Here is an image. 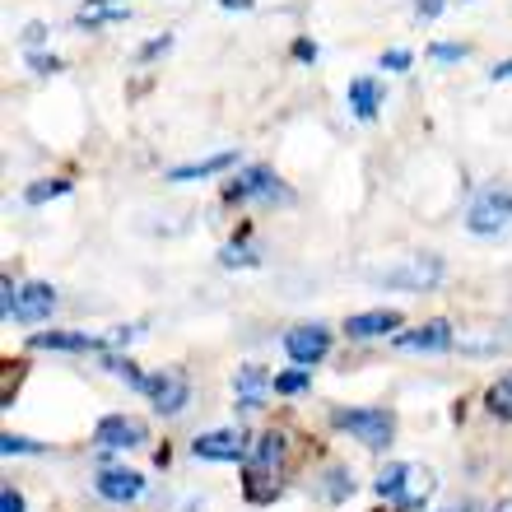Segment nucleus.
<instances>
[{
	"label": "nucleus",
	"mask_w": 512,
	"mask_h": 512,
	"mask_svg": "<svg viewBox=\"0 0 512 512\" xmlns=\"http://www.w3.org/2000/svg\"><path fill=\"white\" fill-rule=\"evenodd\" d=\"M461 354L475 359H494V354H512V326H485V331H461L457 336Z\"/></svg>",
	"instance_id": "nucleus-12"
},
{
	"label": "nucleus",
	"mask_w": 512,
	"mask_h": 512,
	"mask_svg": "<svg viewBox=\"0 0 512 512\" xmlns=\"http://www.w3.org/2000/svg\"><path fill=\"white\" fill-rule=\"evenodd\" d=\"M145 396L154 401V410H159V415H182V410H187V401H191V378L182 373V368H159V373L149 378Z\"/></svg>",
	"instance_id": "nucleus-4"
},
{
	"label": "nucleus",
	"mask_w": 512,
	"mask_h": 512,
	"mask_svg": "<svg viewBox=\"0 0 512 512\" xmlns=\"http://www.w3.org/2000/svg\"><path fill=\"white\" fill-rule=\"evenodd\" d=\"M410 61H415V56L405 52V47H391V52H382V70H410Z\"/></svg>",
	"instance_id": "nucleus-30"
},
{
	"label": "nucleus",
	"mask_w": 512,
	"mask_h": 512,
	"mask_svg": "<svg viewBox=\"0 0 512 512\" xmlns=\"http://www.w3.org/2000/svg\"><path fill=\"white\" fill-rule=\"evenodd\" d=\"M0 512H24V494H19L14 485L0 489Z\"/></svg>",
	"instance_id": "nucleus-31"
},
{
	"label": "nucleus",
	"mask_w": 512,
	"mask_h": 512,
	"mask_svg": "<svg viewBox=\"0 0 512 512\" xmlns=\"http://www.w3.org/2000/svg\"><path fill=\"white\" fill-rule=\"evenodd\" d=\"M308 378H312V368H294V373H280V378H275V391H280V396H294V391L308 387Z\"/></svg>",
	"instance_id": "nucleus-27"
},
{
	"label": "nucleus",
	"mask_w": 512,
	"mask_h": 512,
	"mask_svg": "<svg viewBox=\"0 0 512 512\" xmlns=\"http://www.w3.org/2000/svg\"><path fill=\"white\" fill-rule=\"evenodd\" d=\"M405 480H410V466H387V471L378 475V499H387V503H396L401 508V499H405Z\"/></svg>",
	"instance_id": "nucleus-21"
},
{
	"label": "nucleus",
	"mask_w": 512,
	"mask_h": 512,
	"mask_svg": "<svg viewBox=\"0 0 512 512\" xmlns=\"http://www.w3.org/2000/svg\"><path fill=\"white\" fill-rule=\"evenodd\" d=\"M219 261H224V266H256V256L252 252H247V247H238V243H229V247H224V252H219Z\"/></svg>",
	"instance_id": "nucleus-29"
},
{
	"label": "nucleus",
	"mask_w": 512,
	"mask_h": 512,
	"mask_svg": "<svg viewBox=\"0 0 512 512\" xmlns=\"http://www.w3.org/2000/svg\"><path fill=\"white\" fill-rule=\"evenodd\" d=\"M233 163H238V154H233V149H224V154H215V159L182 163V168H173V173H168V182H201V177H215V173H224V168H233Z\"/></svg>",
	"instance_id": "nucleus-18"
},
{
	"label": "nucleus",
	"mask_w": 512,
	"mask_h": 512,
	"mask_svg": "<svg viewBox=\"0 0 512 512\" xmlns=\"http://www.w3.org/2000/svg\"><path fill=\"white\" fill-rule=\"evenodd\" d=\"M131 19V10H122V5H108V0H89L80 14H75V28H98V24H126Z\"/></svg>",
	"instance_id": "nucleus-19"
},
{
	"label": "nucleus",
	"mask_w": 512,
	"mask_h": 512,
	"mask_svg": "<svg viewBox=\"0 0 512 512\" xmlns=\"http://www.w3.org/2000/svg\"><path fill=\"white\" fill-rule=\"evenodd\" d=\"M494 512H512V499H503V503H494Z\"/></svg>",
	"instance_id": "nucleus-40"
},
{
	"label": "nucleus",
	"mask_w": 512,
	"mask_h": 512,
	"mask_svg": "<svg viewBox=\"0 0 512 512\" xmlns=\"http://www.w3.org/2000/svg\"><path fill=\"white\" fill-rule=\"evenodd\" d=\"M326 350H331V331H326V326H294V331L284 336V354H289L298 368L322 364Z\"/></svg>",
	"instance_id": "nucleus-8"
},
{
	"label": "nucleus",
	"mask_w": 512,
	"mask_h": 512,
	"mask_svg": "<svg viewBox=\"0 0 512 512\" xmlns=\"http://www.w3.org/2000/svg\"><path fill=\"white\" fill-rule=\"evenodd\" d=\"M443 512H475V503H471V499H461V503H447Z\"/></svg>",
	"instance_id": "nucleus-38"
},
{
	"label": "nucleus",
	"mask_w": 512,
	"mask_h": 512,
	"mask_svg": "<svg viewBox=\"0 0 512 512\" xmlns=\"http://www.w3.org/2000/svg\"><path fill=\"white\" fill-rule=\"evenodd\" d=\"M149 438L145 419L135 415H103L94 429V443L103 447V452H131V447H140Z\"/></svg>",
	"instance_id": "nucleus-5"
},
{
	"label": "nucleus",
	"mask_w": 512,
	"mask_h": 512,
	"mask_svg": "<svg viewBox=\"0 0 512 512\" xmlns=\"http://www.w3.org/2000/svg\"><path fill=\"white\" fill-rule=\"evenodd\" d=\"M387 331H401V312L396 308H373V312H354L345 322V336L350 340H378Z\"/></svg>",
	"instance_id": "nucleus-13"
},
{
	"label": "nucleus",
	"mask_w": 512,
	"mask_h": 512,
	"mask_svg": "<svg viewBox=\"0 0 512 512\" xmlns=\"http://www.w3.org/2000/svg\"><path fill=\"white\" fill-rule=\"evenodd\" d=\"M471 47L466 42H433V61H466Z\"/></svg>",
	"instance_id": "nucleus-28"
},
{
	"label": "nucleus",
	"mask_w": 512,
	"mask_h": 512,
	"mask_svg": "<svg viewBox=\"0 0 512 512\" xmlns=\"http://www.w3.org/2000/svg\"><path fill=\"white\" fill-rule=\"evenodd\" d=\"M168 47H173V38H168V33H163V38H154V42H149V47H145V52H140V56H145V61H149V56L168 52Z\"/></svg>",
	"instance_id": "nucleus-34"
},
{
	"label": "nucleus",
	"mask_w": 512,
	"mask_h": 512,
	"mask_svg": "<svg viewBox=\"0 0 512 512\" xmlns=\"http://www.w3.org/2000/svg\"><path fill=\"white\" fill-rule=\"evenodd\" d=\"M42 38H47V24H28L24 28V42H28V47H33V42H42Z\"/></svg>",
	"instance_id": "nucleus-36"
},
{
	"label": "nucleus",
	"mask_w": 512,
	"mask_h": 512,
	"mask_svg": "<svg viewBox=\"0 0 512 512\" xmlns=\"http://www.w3.org/2000/svg\"><path fill=\"white\" fill-rule=\"evenodd\" d=\"M345 103H350V112L359 117V122H373V117H378V108H382V84L373 80V75H359V80H350Z\"/></svg>",
	"instance_id": "nucleus-16"
},
{
	"label": "nucleus",
	"mask_w": 512,
	"mask_h": 512,
	"mask_svg": "<svg viewBox=\"0 0 512 512\" xmlns=\"http://www.w3.org/2000/svg\"><path fill=\"white\" fill-rule=\"evenodd\" d=\"M94 489L108 503H135L140 494H145V475H135V471H103L94 480Z\"/></svg>",
	"instance_id": "nucleus-15"
},
{
	"label": "nucleus",
	"mask_w": 512,
	"mask_h": 512,
	"mask_svg": "<svg viewBox=\"0 0 512 512\" xmlns=\"http://www.w3.org/2000/svg\"><path fill=\"white\" fill-rule=\"evenodd\" d=\"M56 308V289L52 284H42V280H28L14 289V308L10 317L14 322H42V317H52Z\"/></svg>",
	"instance_id": "nucleus-10"
},
{
	"label": "nucleus",
	"mask_w": 512,
	"mask_h": 512,
	"mask_svg": "<svg viewBox=\"0 0 512 512\" xmlns=\"http://www.w3.org/2000/svg\"><path fill=\"white\" fill-rule=\"evenodd\" d=\"M429 494H433V471H424V466H410V480H405L401 512H419L424 503H429Z\"/></svg>",
	"instance_id": "nucleus-20"
},
{
	"label": "nucleus",
	"mask_w": 512,
	"mask_h": 512,
	"mask_svg": "<svg viewBox=\"0 0 512 512\" xmlns=\"http://www.w3.org/2000/svg\"><path fill=\"white\" fill-rule=\"evenodd\" d=\"M191 452L201 461H247L252 457V443H247L243 429H215V433H201Z\"/></svg>",
	"instance_id": "nucleus-7"
},
{
	"label": "nucleus",
	"mask_w": 512,
	"mask_h": 512,
	"mask_svg": "<svg viewBox=\"0 0 512 512\" xmlns=\"http://www.w3.org/2000/svg\"><path fill=\"white\" fill-rule=\"evenodd\" d=\"M70 182L66 177H47V182H33V187L24 191V201L28 205H42V201H56V196H66Z\"/></svg>",
	"instance_id": "nucleus-25"
},
{
	"label": "nucleus",
	"mask_w": 512,
	"mask_h": 512,
	"mask_svg": "<svg viewBox=\"0 0 512 512\" xmlns=\"http://www.w3.org/2000/svg\"><path fill=\"white\" fill-rule=\"evenodd\" d=\"M103 368H108L112 378H122L126 387H135V391H145V387H149V378L131 364V359H117V354H108V359H103Z\"/></svg>",
	"instance_id": "nucleus-23"
},
{
	"label": "nucleus",
	"mask_w": 512,
	"mask_h": 512,
	"mask_svg": "<svg viewBox=\"0 0 512 512\" xmlns=\"http://www.w3.org/2000/svg\"><path fill=\"white\" fill-rule=\"evenodd\" d=\"M331 424L354 433L368 452H382V447H391V438H396V415H391L387 405H359V410L336 405V410H331Z\"/></svg>",
	"instance_id": "nucleus-1"
},
{
	"label": "nucleus",
	"mask_w": 512,
	"mask_h": 512,
	"mask_svg": "<svg viewBox=\"0 0 512 512\" xmlns=\"http://www.w3.org/2000/svg\"><path fill=\"white\" fill-rule=\"evenodd\" d=\"M247 466L280 475V466H284V433L280 429H266V433H261V438L252 443V457H247Z\"/></svg>",
	"instance_id": "nucleus-17"
},
{
	"label": "nucleus",
	"mask_w": 512,
	"mask_h": 512,
	"mask_svg": "<svg viewBox=\"0 0 512 512\" xmlns=\"http://www.w3.org/2000/svg\"><path fill=\"white\" fill-rule=\"evenodd\" d=\"M33 350H66V354H103L112 350V336H89V331H38L28 336Z\"/></svg>",
	"instance_id": "nucleus-9"
},
{
	"label": "nucleus",
	"mask_w": 512,
	"mask_h": 512,
	"mask_svg": "<svg viewBox=\"0 0 512 512\" xmlns=\"http://www.w3.org/2000/svg\"><path fill=\"white\" fill-rule=\"evenodd\" d=\"M489 80H494V84H499V80H512V61H499V66L489 70Z\"/></svg>",
	"instance_id": "nucleus-37"
},
{
	"label": "nucleus",
	"mask_w": 512,
	"mask_h": 512,
	"mask_svg": "<svg viewBox=\"0 0 512 512\" xmlns=\"http://www.w3.org/2000/svg\"><path fill=\"white\" fill-rule=\"evenodd\" d=\"M224 10H252V0H219Z\"/></svg>",
	"instance_id": "nucleus-39"
},
{
	"label": "nucleus",
	"mask_w": 512,
	"mask_h": 512,
	"mask_svg": "<svg viewBox=\"0 0 512 512\" xmlns=\"http://www.w3.org/2000/svg\"><path fill=\"white\" fill-rule=\"evenodd\" d=\"M0 452H5V457H33V452H42V443L19 438V433H5V438H0Z\"/></svg>",
	"instance_id": "nucleus-26"
},
{
	"label": "nucleus",
	"mask_w": 512,
	"mask_h": 512,
	"mask_svg": "<svg viewBox=\"0 0 512 512\" xmlns=\"http://www.w3.org/2000/svg\"><path fill=\"white\" fill-rule=\"evenodd\" d=\"M224 196H229V201H256V196H261V201H275L284 191L270 168H243L233 182H224Z\"/></svg>",
	"instance_id": "nucleus-11"
},
{
	"label": "nucleus",
	"mask_w": 512,
	"mask_h": 512,
	"mask_svg": "<svg viewBox=\"0 0 512 512\" xmlns=\"http://www.w3.org/2000/svg\"><path fill=\"white\" fill-rule=\"evenodd\" d=\"M322 480H326V485H322V499L326 503H340V499H350V494H354V475L345 471V466H331Z\"/></svg>",
	"instance_id": "nucleus-22"
},
{
	"label": "nucleus",
	"mask_w": 512,
	"mask_h": 512,
	"mask_svg": "<svg viewBox=\"0 0 512 512\" xmlns=\"http://www.w3.org/2000/svg\"><path fill=\"white\" fill-rule=\"evenodd\" d=\"M508 219H512V187L499 182V187H485L475 196L471 215H466V229L480 233V238H494L499 229H508Z\"/></svg>",
	"instance_id": "nucleus-3"
},
{
	"label": "nucleus",
	"mask_w": 512,
	"mask_h": 512,
	"mask_svg": "<svg viewBox=\"0 0 512 512\" xmlns=\"http://www.w3.org/2000/svg\"><path fill=\"white\" fill-rule=\"evenodd\" d=\"M294 56H298V61H317V47L303 38V42H294Z\"/></svg>",
	"instance_id": "nucleus-35"
},
{
	"label": "nucleus",
	"mask_w": 512,
	"mask_h": 512,
	"mask_svg": "<svg viewBox=\"0 0 512 512\" xmlns=\"http://www.w3.org/2000/svg\"><path fill=\"white\" fill-rule=\"evenodd\" d=\"M233 391H238V405H243V410H261L266 391H275V378H270L261 364H243L233 373Z\"/></svg>",
	"instance_id": "nucleus-14"
},
{
	"label": "nucleus",
	"mask_w": 512,
	"mask_h": 512,
	"mask_svg": "<svg viewBox=\"0 0 512 512\" xmlns=\"http://www.w3.org/2000/svg\"><path fill=\"white\" fill-rule=\"evenodd\" d=\"M28 66L38 70V75H52V70H61V61L56 56H28Z\"/></svg>",
	"instance_id": "nucleus-33"
},
{
	"label": "nucleus",
	"mask_w": 512,
	"mask_h": 512,
	"mask_svg": "<svg viewBox=\"0 0 512 512\" xmlns=\"http://www.w3.org/2000/svg\"><path fill=\"white\" fill-rule=\"evenodd\" d=\"M443 5H447V0H415V14H419V19H438V14H443Z\"/></svg>",
	"instance_id": "nucleus-32"
},
{
	"label": "nucleus",
	"mask_w": 512,
	"mask_h": 512,
	"mask_svg": "<svg viewBox=\"0 0 512 512\" xmlns=\"http://www.w3.org/2000/svg\"><path fill=\"white\" fill-rule=\"evenodd\" d=\"M443 256L433 252H419V256H405V261H396V266L378 270V284H387V289H410V294H424V289H433V284L443 280Z\"/></svg>",
	"instance_id": "nucleus-2"
},
{
	"label": "nucleus",
	"mask_w": 512,
	"mask_h": 512,
	"mask_svg": "<svg viewBox=\"0 0 512 512\" xmlns=\"http://www.w3.org/2000/svg\"><path fill=\"white\" fill-rule=\"evenodd\" d=\"M489 415H499V419H512V373L508 378H499L494 387H489Z\"/></svg>",
	"instance_id": "nucleus-24"
},
{
	"label": "nucleus",
	"mask_w": 512,
	"mask_h": 512,
	"mask_svg": "<svg viewBox=\"0 0 512 512\" xmlns=\"http://www.w3.org/2000/svg\"><path fill=\"white\" fill-rule=\"evenodd\" d=\"M391 345L405 354H438V350H452L457 336H452V326H447L443 317H433V322H419L415 331H396Z\"/></svg>",
	"instance_id": "nucleus-6"
}]
</instances>
